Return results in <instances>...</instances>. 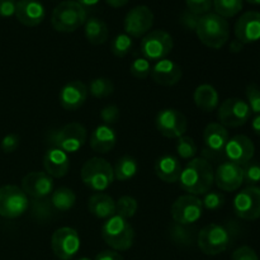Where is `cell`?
<instances>
[{"instance_id": "obj_49", "label": "cell", "mask_w": 260, "mask_h": 260, "mask_svg": "<svg viewBox=\"0 0 260 260\" xmlns=\"http://www.w3.org/2000/svg\"><path fill=\"white\" fill-rule=\"evenodd\" d=\"M95 260H123V258L116 250H103L95 256Z\"/></svg>"}, {"instance_id": "obj_24", "label": "cell", "mask_w": 260, "mask_h": 260, "mask_svg": "<svg viewBox=\"0 0 260 260\" xmlns=\"http://www.w3.org/2000/svg\"><path fill=\"white\" fill-rule=\"evenodd\" d=\"M43 168L51 178L65 177L70 169L69 155L57 147H51L43 156Z\"/></svg>"}, {"instance_id": "obj_10", "label": "cell", "mask_w": 260, "mask_h": 260, "mask_svg": "<svg viewBox=\"0 0 260 260\" xmlns=\"http://www.w3.org/2000/svg\"><path fill=\"white\" fill-rule=\"evenodd\" d=\"M251 111L248 103L240 98H229L221 103L217 111L218 123L223 127H241L249 121Z\"/></svg>"}, {"instance_id": "obj_41", "label": "cell", "mask_w": 260, "mask_h": 260, "mask_svg": "<svg viewBox=\"0 0 260 260\" xmlns=\"http://www.w3.org/2000/svg\"><path fill=\"white\" fill-rule=\"evenodd\" d=\"M246 99H248V106L251 112L258 116L260 114V88L256 84H249L246 86Z\"/></svg>"}, {"instance_id": "obj_30", "label": "cell", "mask_w": 260, "mask_h": 260, "mask_svg": "<svg viewBox=\"0 0 260 260\" xmlns=\"http://www.w3.org/2000/svg\"><path fill=\"white\" fill-rule=\"evenodd\" d=\"M169 235L173 243L179 246L188 248V246H192L193 244L197 243L198 234H196L194 228H189L188 225H179V223L174 222V225L170 226Z\"/></svg>"}, {"instance_id": "obj_2", "label": "cell", "mask_w": 260, "mask_h": 260, "mask_svg": "<svg viewBox=\"0 0 260 260\" xmlns=\"http://www.w3.org/2000/svg\"><path fill=\"white\" fill-rule=\"evenodd\" d=\"M196 33L203 45L213 50H220L229 41L230 28L225 18L216 13H207L200 17Z\"/></svg>"}, {"instance_id": "obj_4", "label": "cell", "mask_w": 260, "mask_h": 260, "mask_svg": "<svg viewBox=\"0 0 260 260\" xmlns=\"http://www.w3.org/2000/svg\"><path fill=\"white\" fill-rule=\"evenodd\" d=\"M86 9L75 0H65L53 9L51 24L57 32L71 33L85 24Z\"/></svg>"}, {"instance_id": "obj_14", "label": "cell", "mask_w": 260, "mask_h": 260, "mask_svg": "<svg viewBox=\"0 0 260 260\" xmlns=\"http://www.w3.org/2000/svg\"><path fill=\"white\" fill-rule=\"evenodd\" d=\"M234 212L246 221L260 218V187H248L234 198Z\"/></svg>"}, {"instance_id": "obj_11", "label": "cell", "mask_w": 260, "mask_h": 260, "mask_svg": "<svg viewBox=\"0 0 260 260\" xmlns=\"http://www.w3.org/2000/svg\"><path fill=\"white\" fill-rule=\"evenodd\" d=\"M170 213H172V217L175 223L190 226L202 217V201L196 196H180L173 202Z\"/></svg>"}, {"instance_id": "obj_50", "label": "cell", "mask_w": 260, "mask_h": 260, "mask_svg": "<svg viewBox=\"0 0 260 260\" xmlns=\"http://www.w3.org/2000/svg\"><path fill=\"white\" fill-rule=\"evenodd\" d=\"M244 43L243 42H240V41L239 40H234V41H231V43H230V52H233V53H239V52H241V51H243V48H244Z\"/></svg>"}, {"instance_id": "obj_46", "label": "cell", "mask_w": 260, "mask_h": 260, "mask_svg": "<svg viewBox=\"0 0 260 260\" xmlns=\"http://www.w3.org/2000/svg\"><path fill=\"white\" fill-rule=\"evenodd\" d=\"M231 260H259V256L250 246H241L234 251Z\"/></svg>"}, {"instance_id": "obj_19", "label": "cell", "mask_w": 260, "mask_h": 260, "mask_svg": "<svg viewBox=\"0 0 260 260\" xmlns=\"http://www.w3.org/2000/svg\"><path fill=\"white\" fill-rule=\"evenodd\" d=\"M215 183L223 192H234L244 183L243 168L231 161H223L215 172Z\"/></svg>"}, {"instance_id": "obj_17", "label": "cell", "mask_w": 260, "mask_h": 260, "mask_svg": "<svg viewBox=\"0 0 260 260\" xmlns=\"http://www.w3.org/2000/svg\"><path fill=\"white\" fill-rule=\"evenodd\" d=\"M229 139L230 137H229V131L226 127H223L218 122L208 123L203 131V141L206 145L203 155H210L211 159L220 156L225 151Z\"/></svg>"}, {"instance_id": "obj_43", "label": "cell", "mask_w": 260, "mask_h": 260, "mask_svg": "<svg viewBox=\"0 0 260 260\" xmlns=\"http://www.w3.org/2000/svg\"><path fill=\"white\" fill-rule=\"evenodd\" d=\"M185 5L187 10L201 17L210 13L211 8L213 7V0H185Z\"/></svg>"}, {"instance_id": "obj_22", "label": "cell", "mask_w": 260, "mask_h": 260, "mask_svg": "<svg viewBox=\"0 0 260 260\" xmlns=\"http://www.w3.org/2000/svg\"><path fill=\"white\" fill-rule=\"evenodd\" d=\"M150 75L152 80L159 85L173 86L179 83L183 76V71L175 61L162 58V60L156 61V63L152 66Z\"/></svg>"}, {"instance_id": "obj_44", "label": "cell", "mask_w": 260, "mask_h": 260, "mask_svg": "<svg viewBox=\"0 0 260 260\" xmlns=\"http://www.w3.org/2000/svg\"><path fill=\"white\" fill-rule=\"evenodd\" d=\"M119 117H121V112H119V108L114 104H109V106H106L101 111V118L102 121L104 122V124H111L117 123L119 121Z\"/></svg>"}, {"instance_id": "obj_55", "label": "cell", "mask_w": 260, "mask_h": 260, "mask_svg": "<svg viewBox=\"0 0 260 260\" xmlns=\"http://www.w3.org/2000/svg\"><path fill=\"white\" fill-rule=\"evenodd\" d=\"M75 260H91L90 258H88V256H80V258L75 259Z\"/></svg>"}, {"instance_id": "obj_53", "label": "cell", "mask_w": 260, "mask_h": 260, "mask_svg": "<svg viewBox=\"0 0 260 260\" xmlns=\"http://www.w3.org/2000/svg\"><path fill=\"white\" fill-rule=\"evenodd\" d=\"M75 2H78L80 5H83L84 8H88V7H94V5L98 4L101 0H75Z\"/></svg>"}, {"instance_id": "obj_6", "label": "cell", "mask_w": 260, "mask_h": 260, "mask_svg": "<svg viewBox=\"0 0 260 260\" xmlns=\"http://www.w3.org/2000/svg\"><path fill=\"white\" fill-rule=\"evenodd\" d=\"M230 244V231L222 225L211 223L198 231L197 245L206 255H218L228 250Z\"/></svg>"}, {"instance_id": "obj_26", "label": "cell", "mask_w": 260, "mask_h": 260, "mask_svg": "<svg viewBox=\"0 0 260 260\" xmlns=\"http://www.w3.org/2000/svg\"><path fill=\"white\" fill-rule=\"evenodd\" d=\"M155 174L157 175L161 182L169 183H177L179 180L180 174H182V164L178 160V157L173 156V155H161L159 159L155 161L154 165Z\"/></svg>"}, {"instance_id": "obj_5", "label": "cell", "mask_w": 260, "mask_h": 260, "mask_svg": "<svg viewBox=\"0 0 260 260\" xmlns=\"http://www.w3.org/2000/svg\"><path fill=\"white\" fill-rule=\"evenodd\" d=\"M81 180L89 189L99 193L112 185L114 172L112 165L102 157H91L84 162L81 168Z\"/></svg>"}, {"instance_id": "obj_23", "label": "cell", "mask_w": 260, "mask_h": 260, "mask_svg": "<svg viewBox=\"0 0 260 260\" xmlns=\"http://www.w3.org/2000/svg\"><path fill=\"white\" fill-rule=\"evenodd\" d=\"M15 17L27 27L41 24L46 17V9L40 0H19L17 2Z\"/></svg>"}, {"instance_id": "obj_37", "label": "cell", "mask_w": 260, "mask_h": 260, "mask_svg": "<svg viewBox=\"0 0 260 260\" xmlns=\"http://www.w3.org/2000/svg\"><path fill=\"white\" fill-rule=\"evenodd\" d=\"M177 151L182 159L192 160L197 154V145L189 136H182L177 141Z\"/></svg>"}, {"instance_id": "obj_31", "label": "cell", "mask_w": 260, "mask_h": 260, "mask_svg": "<svg viewBox=\"0 0 260 260\" xmlns=\"http://www.w3.org/2000/svg\"><path fill=\"white\" fill-rule=\"evenodd\" d=\"M50 202L55 210L66 212L74 207L76 202V196L70 188L60 187L51 193Z\"/></svg>"}, {"instance_id": "obj_28", "label": "cell", "mask_w": 260, "mask_h": 260, "mask_svg": "<svg viewBox=\"0 0 260 260\" xmlns=\"http://www.w3.org/2000/svg\"><path fill=\"white\" fill-rule=\"evenodd\" d=\"M193 99L198 109L205 113H211L218 107V93L210 84H202L196 88Z\"/></svg>"}, {"instance_id": "obj_20", "label": "cell", "mask_w": 260, "mask_h": 260, "mask_svg": "<svg viewBox=\"0 0 260 260\" xmlns=\"http://www.w3.org/2000/svg\"><path fill=\"white\" fill-rule=\"evenodd\" d=\"M235 37L244 45L260 40V12L250 10L239 18L235 24Z\"/></svg>"}, {"instance_id": "obj_47", "label": "cell", "mask_w": 260, "mask_h": 260, "mask_svg": "<svg viewBox=\"0 0 260 260\" xmlns=\"http://www.w3.org/2000/svg\"><path fill=\"white\" fill-rule=\"evenodd\" d=\"M198 20H200V15L193 14L189 10H185L180 15V24L188 30H196L198 24Z\"/></svg>"}, {"instance_id": "obj_36", "label": "cell", "mask_w": 260, "mask_h": 260, "mask_svg": "<svg viewBox=\"0 0 260 260\" xmlns=\"http://www.w3.org/2000/svg\"><path fill=\"white\" fill-rule=\"evenodd\" d=\"M139 203L131 196H122L116 202V215L123 218H131L136 215Z\"/></svg>"}, {"instance_id": "obj_39", "label": "cell", "mask_w": 260, "mask_h": 260, "mask_svg": "<svg viewBox=\"0 0 260 260\" xmlns=\"http://www.w3.org/2000/svg\"><path fill=\"white\" fill-rule=\"evenodd\" d=\"M151 63L144 57H137L132 61L129 66V73L136 79H146L151 73Z\"/></svg>"}, {"instance_id": "obj_15", "label": "cell", "mask_w": 260, "mask_h": 260, "mask_svg": "<svg viewBox=\"0 0 260 260\" xmlns=\"http://www.w3.org/2000/svg\"><path fill=\"white\" fill-rule=\"evenodd\" d=\"M154 24V13L146 5L132 8L124 18V30L129 37L139 38L146 36Z\"/></svg>"}, {"instance_id": "obj_35", "label": "cell", "mask_w": 260, "mask_h": 260, "mask_svg": "<svg viewBox=\"0 0 260 260\" xmlns=\"http://www.w3.org/2000/svg\"><path fill=\"white\" fill-rule=\"evenodd\" d=\"M132 46H134L132 37H129L126 33H119L112 40L111 51L116 57L122 58L128 55L129 51L132 50Z\"/></svg>"}, {"instance_id": "obj_48", "label": "cell", "mask_w": 260, "mask_h": 260, "mask_svg": "<svg viewBox=\"0 0 260 260\" xmlns=\"http://www.w3.org/2000/svg\"><path fill=\"white\" fill-rule=\"evenodd\" d=\"M17 2L15 0H0V17L9 18L15 15Z\"/></svg>"}, {"instance_id": "obj_42", "label": "cell", "mask_w": 260, "mask_h": 260, "mask_svg": "<svg viewBox=\"0 0 260 260\" xmlns=\"http://www.w3.org/2000/svg\"><path fill=\"white\" fill-rule=\"evenodd\" d=\"M51 210H52V205L46 198L32 201V213L36 218L45 220V218L50 217Z\"/></svg>"}, {"instance_id": "obj_32", "label": "cell", "mask_w": 260, "mask_h": 260, "mask_svg": "<svg viewBox=\"0 0 260 260\" xmlns=\"http://www.w3.org/2000/svg\"><path fill=\"white\" fill-rule=\"evenodd\" d=\"M114 179L119 182H126V180L132 179L139 172V164L136 159L132 156H123L117 160L116 167L113 169Z\"/></svg>"}, {"instance_id": "obj_8", "label": "cell", "mask_w": 260, "mask_h": 260, "mask_svg": "<svg viewBox=\"0 0 260 260\" xmlns=\"http://www.w3.org/2000/svg\"><path fill=\"white\" fill-rule=\"evenodd\" d=\"M173 37L167 30L156 29L147 33L144 36L140 45V51L142 53V57L149 61H160L162 58H167V56L172 52Z\"/></svg>"}, {"instance_id": "obj_21", "label": "cell", "mask_w": 260, "mask_h": 260, "mask_svg": "<svg viewBox=\"0 0 260 260\" xmlns=\"http://www.w3.org/2000/svg\"><path fill=\"white\" fill-rule=\"evenodd\" d=\"M88 96V88L80 80H74L62 86L58 94V102L66 111H78L85 103Z\"/></svg>"}, {"instance_id": "obj_40", "label": "cell", "mask_w": 260, "mask_h": 260, "mask_svg": "<svg viewBox=\"0 0 260 260\" xmlns=\"http://www.w3.org/2000/svg\"><path fill=\"white\" fill-rule=\"evenodd\" d=\"M202 205L208 211H217L223 207L225 205V196L220 192H207L202 201Z\"/></svg>"}, {"instance_id": "obj_29", "label": "cell", "mask_w": 260, "mask_h": 260, "mask_svg": "<svg viewBox=\"0 0 260 260\" xmlns=\"http://www.w3.org/2000/svg\"><path fill=\"white\" fill-rule=\"evenodd\" d=\"M85 27H84V32H85V37L89 43L94 46L103 45L108 40V27L106 23L99 18H89L85 22Z\"/></svg>"}, {"instance_id": "obj_54", "label": "cell", "mask_w": 260, "mask_h": 260, "mask_svg": "<svg viewBox=\"0 0 260 260\" xmlns=\"http://www.w3.org/2000/svg\"><path fill=\"white\" fill-rule=\"evenodd\" d=\"M249 4H253V5H260V0H246Z\"/></svg>"}, {"instance_id": "obj_38", "label": "cell", "mask_w": 260, "mask_h": 260, "mask_svg": "<svg viewBox=\"0 0 260 260\" xmlns=\"http://www.w3.org/2000/svg\"><path fill=\"white\" fill-rule=\"evenodd\" d=\"M244 183L249 187H256L260 183V162L255 160H250L248 164L243 167Z\"/></svg>"}, {"instance_id": "obj_9", "label": "cell", "mask_w": 260, "mask_h": 260, "mask_svg": "<svg viewBox=\"0 0 260 260\" xmlns=\"http://www.w3.org/2000/svg\"><path fill=\"white\" fill-rule=\"evenodd\" d=\"M88 132L79 122H71L61 127L52 136L53 147L62 150L66 154H74L85 145Z\"/></svg>"}, {"instance_id": "obj_51", "label": "cell", "mask_w": 260, "mask_h": 260, "mask_svg": "<svg viewBox=\"0 0 260 260\" xmlns=\"http://www.w3.org/2000/svg\"><path fill=\"white\" fill-rule=\"evenodd\" d=\"M106 2L107 4L111 5V7L113 8H121V7H124L129 0H106Z\"/></svg>"}, {"instance_id": "obj_18", "label": "cell", "mask_w": 260, "mask_h": 260, "mask_svg": "<svg viewBox=\"0 0 260 260\" xmlns=\"http://www.w3.org/2000/svg\"><path fill=\"white\" fill-rule=\"evenodd\" d=\"M22 190L33 200L46 198L53 192V178L46 172H30L22 179Z\"/></svg>"}, {"instance_id": "obj_13", "label": "cell", "mask_w": 260, "mask_h": 260, "mask_svg": "<svg viewBox=\"0 0 260 260\" xmlns=\"http://www.w3.org/2000/svg\"><path fill=\"white\" fill-rule=\"evenodd\" d=\"M51 248L60 260H71L80 250V238L73 228H60L52 234Z\"/></svg>"}, {"instance_id": "obj_25", "label": "cell", "mask_w": 260, "mask_h": 260, "mask_svg": "<svg viewBox=\"0 0 260 260\" xmlns=\"http://www.w3.org/2000/svg\"><path fill=\"white\" fill-rule=\"evenodd\" d=\"M117 144V134L108 124H99L91 131L89 145L96 154H108Z\"/></svg>"}, {"instance_id": "obj_45", "label": "cell", "mask_w": 260, "mask_h": 260, "mask_svg": "<svg viewBox=\"0 0 260 260\" xmlns=\"http://www.w3.org/2000/svg\"><path fill=\"white\" fill-rule=\"evenodd\" d=\"M19 144L20 137L17 134H9L3 137L2 142H0V147H2L3 152H5V154H12L19 147Z\"/></svg>"}, {"instance_id": "obj_27", "label": "cell", "mask_w": 260, "mask_h": 260, "mask_svg": "<svg viewBox=\"0 0 260 260\" xmlns=\"http://www.w3.org/2000/svg\"><path fill=\"white\" fill-rule=\"evenodd\" d=\"M88 210L94 217L108 220L116 215V201L107 193H94L89 197Z\"/></svg>"}, {"instance_id": "obj_1", "label": "cell", "mask_w": 260, "mask_h": 260, "mask_svg": "<svg viewBox=\"0 0 260 260\" xmlns=\"http://www.w3.org/2000/svg\"><path fill=\"white\" fill-rule=\"evenodd\" d=\"M179 184L184 192L190 196H202L210 192L215 183V172L212 164L203 157L190 160L179 178Z\"/></svg>"}, {"instance_id": "obj_34", "label": "cell", "mask_w": 260, "mask_h": 260, "mask_svg": "<svg viewBox=\"0 0 260 260\" xmlns=\"http://www.w3.org/2000/svg\"><path fill=\"white\" fill-rule=\"evenodd\" d=\"M89 93L94 98H107L114 91V85L111 79L108 78H95L89 84Z\"/></svg>"}, {"instance_id": "obj_3", "label": "cell", "mask_w": 260, "mask_h": 260, "mask_svg": "<svg viewBox=\"0 0 260 260\" xmlns=\"http://www.w3.org/2000/svg\"><path fill=\"white\" fill-rule=\"evenodd\" d=\"M102 238L113 250L126 251L134 245L135 230L126 218L114 215L102 226Z\"/></svg>"}, {"instance_id": "obj_12", "label": "cell", "mask_w": 260, "mask_h": 260, "mask_svg": "<svg viewBox=\"0 0 260 260\" xmlns=\"http://www.w3.org/2000/svg\"><path fill=\"white\" fill-rule=\"evenodd\" d=\"M155 124L160 134L168 139H179L184 136L188 128L187 117L174 108L161 109L156 114Z\"/></svg>"}, {"instance_id": "obj_33", "label": "cell", "mask_w": 260, "mask_h": 260, "mask_svg": "<svg viewBox=\"0 0 260 260\" xmlns=\"http://www.w3.org/2000/svg\"><path fill=\"white\" fill-rule=\"evenodd\" d=\"M244 0H213L216 14L222 18H233L241 12Z\"/></svg>"}, {"instance_id": "obj_52", "label": "cell", "mask_w": 260, "mask_h": 260, "mask_svg": "<svg viewBox=\"0 0 260 260\" xmlns=\"http://www.w3.org/2000/svg\"><path fill=\"white\" fill-rule=\"evenodd\" d=\"M251 127H253V131L255 132V135H258L260 137V114L254 117L253 122H251Z\"/></svg>"}, {"instance_id": "obj_7", "label": "cell", "mask_w": 260, "mask_h": 260, "mask_svg": "<svg viewBox=\"0 0 260 260\" xmlns=\"http://www.w3.org/2000/svg\"><path fill=\"white\" fill-rule=\"evenodd\" d=\"M29 207L28 196L17 185L0 187V216L8 220L24 215Z\"/></svg>"}, {"instance_id": "obj_16", "label": "cell", "mask_w": 260, "mask_h": 260, "mask_svg": "<svg viewBox=\"0 0 260 260\" xmlns=\"http://www.w3.org/2000/svg\"><path fill=\"white\" fill-rule=\"evenodd\" d=\"M254 152H255V146H254L253 141L245 135H236V136L229 139L223 154H225L228 161L243 168L250 160H253Z\"/></svg>"}]
</instances>
